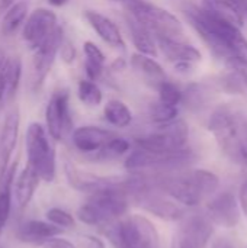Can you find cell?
<instances>
[{
    "instance_id": "1",
    "label": "cell",
    "mask_w": 247,
    "mask_h": 248,
    "mask_svg": "<svg viewBox=\"0 0 247 248\" xmlns=\"http://www.w3.org/2000/svg\"><path fill=\"white\" fill-rule=\"evenodd\" d=\"M185 15L192 28L217 57L227 64L233 61L247 62V39L242 33V28L213 17L201 6L189 4L185 9Z\"/></svg>"
},
{
    "instance_id": "2",
    "label": "cell",
    "mask_w": 247,
    "mask_h": 248,
    "mask_svg": "<svg viewBox=\"0 0 247 248\" xmlns=\"http://www.w3.org/2000/svg\"><path fill=\"white\" fill-rule=\"evenodd\" d=\"M154 183L156 189L162 193L183 206L194 208L218 190L220 179L213 171L198 169L175 176H159L154 179Z\"/></svg>"
},
{
    "instance_id": "3",
    "label": "cell",
    "mask_w": 247,
    "mask_h": 248,
    "mask_svg": "<svg viewBox=\"0 0 247 248\" xmlns=\"http://www.w3.org/2000/svg\"><path fill=\"white\" fill-rule=\"evenodd\" d=\"M130 198L122 190V179L111 187L90 193V198L77 211V219L86 225H105L128 211Z\"/></svg>"
},
{
    "instance_id": "4",
    "label": "cell",
    "mask_w": 247,
    "mask_h": 248,
    "mask_svg": "<svg viewBox=\"0 0 247 248\" xmlns=\"http://www.w3.org/2000/svg\"><path fill=\"white\" fill-rule=\"evenodd\" d=\"M105 235L116 248H159V234L154 225L141 215L114 224H105Z\"/></svg>"
},
{
    "instance_id": "5",
    "label": "cell",
    "mask_w": 247,
    "mask_h": 248,
    "mask_svg": "<svg viewBox=\"0 0 247 248\" xmlns=\"http://www.w3.org/2000/svg\"><path fill=\"white\" fill-rule=\"evenodd\" d=\"M49 134L38 122H32L25 135V147L28 164L36 171L42 182L51 183L55 179L57 161L55 150L49 142Z\"/></svg>"
},
{
    "instance_id": "6",
    "label": "cell",
    "mask_w": 247,
    "mask_h": 248,
    "mask_svg": "<svg viewBox=\"0 0 247 248\" xmlns=\"http://www.w3.org/2000/svg\"><path fill=\"white\" fill-rule=\"evenodd\" d=\"M243 122L245 121L236 116L230 109L220 108L211 115L208 124V128L221 151L236 163H240Z\"/></svg>"
},
{
    "instance_id": "7",
    "label": "cell",
    "mask_w": 247,
    "mask_h": 248,
    "mask_svg": "<svg viewBox=\"0 0 247 248\" xmlns=\"http://www.w3.org/2000/svg\"><path fill=\"white\" fill-rule=\"evenodd\" d=\"M125 9L134 19L148 28L156 36L181 39V36L183 35V25L181 23V20L170 12L159 6H154L144 0H134Z\"/></svg>"
},
{
    "instance_id": "8",
    "label": "cell",
    "mask_w": 247,
    "mask_h": 248,
    "mask_svg": "<svg viewBox=\"0 0 247 248\" xmlns=\"http://www.w3.org/2000/svg\"><path fill=\"white\" fill-rule=\"evenodd\" d=\"M194 161V154L189 150H179L172 153H154L143 148L132 151L125 160V169L130 171L157 170V171H178L188 167Z\"/></svg>"
},
{
    "instance_id": "9",
    "label": "cell",
    "mask_w": 247,
    "mask_h": 248,
    "mask_svg": "<svg viewBox=\"0 0 247 248\" xmlns=\"http://www.w3.org/2000/svg\"><path fill=\"white\" fill-rule=\"evenodd\" d=\"M189 137L188 125L183 121H173L170 124L160 125L156 132L137 138L138 148L154 153H172L185 148Z\"/></svg>"
},
{
    "instance_id": "10",
    "label": "cell",
    "mask_w": 247,
    "mask_h": 248,
    "mask_svg": "<svg viewBox=\"0 0 247 248\" xmlns=\"http://www.w3.org/2000/svg\"><path fill=\"white\" fill-rule=\"evenodd\" d=\"M214 234V222L208 215L194 214L183 218L176 237V248H205Z\"/></svg>"
},
{
    "instance_id": "11",
    "label": "cell",
    "mask_w": 247,
    "mask_h": 248,
    "mask_svg": "<svg viewBox=\"0 0 247 248\" xmlns=\"http://www.w3.org/2000/svg\"><path fill=\"white\" fill-rule=\"evenodd\" d=\"M45 122L49 138L61 141L71 128L70 108H68V92H55L45 109Z\"/></svg>"
},
{
    "instance_id": "12",
    "label": "cell",
    "mask_w": 247,
    "mask_h": 248,
    "mask_svg": "<svg viewBox=\"0 0 247 248\" xmlns=\"http://www.w3.org/2000/svg\"><path fill=\"white\" fill-rule=\"evenodd\" d=\"M156 186L143 192L141 195L135 196L132 201L141 208L144 209L146 212L163 219V221H170V222H175V221H182L185 217H186V212L185 209L176 203V201H170V199H166L162 192H156Z\"/></svg>"
},
{
    "instance_id": "13",
    "label": "cell",
    "mask_w": 247,
    "mask_h": 248,
    "mask_svg": "<svg viewBox=\"0 0 247 248\" xmlns=\"http://www.w3.org/2000/svg\"><path fill=\"white\" fill-rule=\"evenodd\" d=\"M58 28L57 15L48 9H36L23 23V39L31 49L42 45L49 35Z\"/></svg>"
},
{
    "instance_id": "14",
    "label": "cell",
    "mask_w": 247,
    "mask_h": 248,
    "mask_svg": "<svg viewBox=\"0 0 247 248\" xmlns=\"http://www.w3.org/2000/svg\"><path fill=\"white\" fill-rule=\"evenodd\" d=\"M156 39L162 54L167 58V61H170L175 65L178 71H191L202 58L201 52L194 45L185 44L181 39L165 36H156Z\"/></svg>"
},
{
    "instance_id": "15",
    "label": "cell",
    "mask_w": 247,
    "mask_h": 248,
    "mask_svg": "<svg viewBox=\"0 0 247 248\" xmlns=\"http://www.w3.org/2000/svg\"><path fill=\"white\" fill-rule=\"evenodd\" d=\"M63 42H64L63 29L58 26L42 45L33 49L35 51L33 52V81H32L33 90H38L44 84Z\"/></svg>"
},
{
    "instance_id": "16",
    "label": "cell",
    "mask_w": 247,
    "mask_h": 248,
    "mask_svg": "<svg viewBox=\"0 0 247 248\" xmlns=\"http://www.w3.org/2000/svg\"><path fill=\"white\" fill-rule=\"evenodd\" d=\"M207 215L214 225L234 228L240 221V203L231 192H221L208 202Z\"/></svg>"
},
{
    "instance_id": "17",
    "label": "cell",
    "mask_w": 247,
    "mask_h": 248,
    "mask_svg": "<svg viewBox=\"0 0 247 248\" xmlns=\"http://www.w3.org/2000/svg\"><path fill=\"white\" fill-rule=\"evenodd\" d=\"M19 110L12 109L3 122L1 132H0V182L9 167L10 157L16 148L17 144V135H19Z\"/></svg>"
},
{
    "instance_id": "18",
    "label": "cell",
    "mask_w": 247,
    "mask_h": 248,
    "mask_svg": "<svg viewBox=\"0 0 247 248\" xmlns=\"http://www.w3.org/2000/svg\"><path fill=\"white\" fill-rule=\"evenodd\" d=\"M115 137L116 135L108 129L87 125V126H80L74 129L71 134V141H73V145L79 151L92 154V153H98L99 150H102Z\"/></svg>"
},
{
    "instance_id": "19",
    "label": "cell",
    "mask_w": 247,
    "mask_h": 248,
    "mask_svg": "<svg viewBox=\"0 0 247 248\" xmlns=\"http://www.w3.org/2000/svg\"><path fill=\"white\" fill-rule=\"evenodd\" d=\"M84 17L87 19L89 25L95 29V32L111 46L114 48H124L125 42L124 38L119 32V28L116 26V23L109 19L108 16L95 12V10H86L84 12Z\"/></svg>"
},
{
    "instance_id": "20",
    "label": "cell",
    "mask_w": 247,
    "mask_h": 248,
    "mask_svg": "<svg viewBox=\"0 0 247 248\" xmlns=\"http://www.w3.org/2000/svg\"><path fill=\"white\" fill-rule=\"evenodd\" d=\"M131 67L134 71L151 87L159 89L165 81H167L166 73L162 65L150 55L137 52L131 57Z\"/></svg>"
},
{
    "instance_id": "21",
    "label": "cell",
    "mask_w": 247,
    "mask_h": 248,
    "mask_svg": "<svg viewBox=\"0 0 247 248\" xmlns=\"http://www.w3.org/2000/svg\"><path fill=\"white\" fill-rule=\"evenodd\" d=\"M39 182L41 179L36 174V171L29 164H26V167L19 173L13 185V196L19 211H23L31 203Z\"/></svg>"
},
{
    "instance_id": "22",
    "label": "cell",
    "mask_w": 247,
    "mask_h": 248,
    "mask_svg": "<svg viewBox=\"0 0 247 248\" xmlns=\"http://www.w3.org/2000/svg\"><path fill=\"white\" fill-rule=\"evenodd\" d=\"M201 9L215 19L243 28L245 17L240 6L233 0H201Z\"/></svg>"
},
{
    "instance_id": "23",
    "label": "cell",
    "mask_w": 247,
    "mask_h": 248,
    "mask_svg": "<svg viewBox=\"0 0 247 248\" xmlns=\"http://www.w3.org/2000/svg\"><path fill=\"white\" fill-rule=\"evenodd\" d=\"M66 174L71 187H74L79 192H86V193H93L96 190L111 187L116 185V182L119 180V179L115 180V179H106V177H99V176H93L89 173H83L71 164H66Z\"/></svg>"
},
{
    "instance_id": "24",
    "label": "cell",
    "mask_w": 247,
    "mask_h": 248,
    "mask_svg": "<svg viewBox=\"0 0 247 248\" xmlns=\"http://www.w3.org/2000/svg\"><path fill=\"white\" fill-rule=\"evenodd\" d=\"M63 228L51 224V222H45V221H28L25 222L19 231H17V238L23 243H29V244H39L48 238L52 237H58L63 234Z\"/></svg>"
},
{
    "instance_id": "25",
    "label": "cell",
    "mask_w": 247,
    "mask_h": 248,
    "mask_svg": "<svg viewBox=\"0 0 247 248\" xmlns=\"http://www.w3.org/2000/svg\"><path fill=\"white\" fill-rule=\"evenodd\" d=\"M127 25H128L131 41L134 46L137 48V51L150 57H157L159 45H157V39L154 33L148 28H146L143 23H140L137 19H134L131 15L130 17H127Z\"/></svg>"
},
{
    "instance_id": "26",
    "label": "cell",
    "mask_w": 247,
    "mask_h": 248,
    "mask_svg": "<svg viewBox=\"0 0 247 248\" xmlns=\"http://www.w3.org/2000/svg\"><path fill=\"white\" fill-rule=\"evenodd\" d=\"M17 167V161H13L1 182H0V224L4 225L9 218H10V212H12V198H13V185L16 180V169Z\"/></svg>"
},
{
    "instance_id": "27",
    "label": "cell",
    "mask_w": 247,
    "mask_h": 248,
    "mask_svg": "<svg viewBox=\"0 0 247 248\" xmlns=\"http://www.w3.org/2000/svg\"><path fill=\"white\" fill-rule=\"evenodd\" d=\"M83 52H84V70H86L87 78L92 81H96L103 73L105 55L100 51V48L90 41L84 42Z\"/></svg>"
},
{
    "instance_id": "28",
    "label": "cell",
    "mask_w": 247,
    "mask_h": 248,
    "mask_svg": "<svg viewBox=\"0 0 247 248\" xmlns=\"http://www.w3.org/2000/svg\"><path fill=\"white\" fill-rule=\"evenodd\" d=\"M26 15H28V3L23 0L16 1L1 17V23H0V32L4 36H9L12 33H15L20 25L25 23L26 20Z\"/></svg>"
},
{
    "instance_id": "29",
    "label": "cell",
    "mask_w": 247,
    "mask_h": 248,
    "mask_svg": "<svg viewBox=\"0 0 247 248\" xmlns=\"http://www.w3.org/2000/svg\"><path fill=\"white\" fill-rule=\"evenodd\" d=\"M20 76H22V61L17 57L7 58L6 65L0 74V77L3 80V86H4V97L6 99H10L15 96L19 81H20Z\"/></svg>"
},
{
    "instance_id": "30",
    "label": "cell",
    "mask_w": 247,
    "mask_h": 248,
    "mask_svg": "<svg viewBox=\"0 0 247 248\" xmlns=\"http://www.w3.org/2000/svg\"><path fill=\"white\" fill-rule=\"evenodd\" d=\"M103 115L105 119L116 128H127L132 121L130 108L121 100H109L105 106Z\"/></svg>"
},
{
    "instance_id": "31",
    "label": "cell",
    "mask_w": 247,
    "mask_h": 248,
    "mask_svg": "<svg viewBox=\"0 0 247 248\" xmlns=\"http://www.w3.org/2000/svg\"><path fill=\"white\" fill-rule=\"evenodd\" d=\"M77 94L80 102H83L86 106H99L102 103V92L99 89V86L92 81V80H80L79 86H77Z\"/></svg>"
},
{
    "instance_id": "32",
    "label": "cell",
    "mask_w": 247,
    "mask_h": 248,
    "mask_svg": "<svg viewBox=\"0 0 247 248\" xmlns=\"http://www.w3.org/2000/svg\"><path fill=\"white\" fill-rule=\"evenodd\" d=\"M130 142L121 137H115L112 138L102 150H99L98 153H95V158L96 160H102V161H106V160H115L124 154H127L130 151Z\"/></svg>"
},
{
    "instance_id": "33",
    "label": "cell",
    "mask_w": 247,
    "mask_h": 248,
    "mask_svg": "<svg viewBox=\"0 0 247 248\" xmlns=\"http://www.w3.org/2000/svg\"><path fill=\"white\" fill-rule=\"evenodd\" d=\"M178 113H179V110L176 106H169L159 100L154 105H151V108H150V116L159 125H165V124H170V122L176 121Z\"/></svg>"
},
{
    "instance_id": "34",
    "label": "cell",
    "mask_w": 247,
    "mask_h": 248,
    "mask_svg": "<svg viewBox=\"0 0 247 248\" xmlns=\"http://www.w3.org/2000/svg\"><path fill=\"white\" fill-rule=\"evenodd\" d=\"M159 102L165 103V105H169V106H179L181 102L183 100V93L173 84L170 83L169 80L165 81L159 89Z\"/></svg>"
},
{
    "instance_id": "35",
    "label": "cell",
    "mask_w": 247,
    "mask_h": 248,
    "mask_svg": "<svg viewBox=\"0 0 247 248\" xmlns=\"http://www.w3.org/2000/svg\"><path fill=\"white\" fill-rule=\"evenodd\" d=\"M47 217V221L66 230V228H73L76 225V219L71 214H68L67 211L64 209H60V208H51L47 211L45 214Z\"/></svg>"
},
{
    "instance_id": "36",
    "label": "cell",
    "mask_w": 247,
    "mask_h": 248,
    "mask_svg": "<svg viewBox=\"0 0 247 248\" xmlns=\"http://www.w3.org/2000/svg\"><path fill=\"white\" fill-rule=\"evenodd\" d=\"M76 247L77 248H106L105 243L95 237V235H89V234H83L79 235L77 241H76Z\"/></svg>"
},
{
    "instance_id": "37",
    "label": "cell",
    "mask_w": 247,
    "mask_h": 248,
    "mask_svg": "<svg viewBox=\"0 0 247 248\" xmlns=\"http://www.w3.org/2000/svg\"><path fill=\"white\" fill-rule=\"evenodd\" d=\"M39 248H77L74 243L66 240V238H58V237H52V238H48L42 243L38 244Z\"/></svg>"
},
{
    "instance_id": "38",
    "label": "cell",
    "mask_w": 247,
    "mask_h": 248,
    "mask_svg": "<svg viewBox=\"0 0 247 248\" xmlns=\"http://www.w3.org/2000/svg\"><path fill=\"white\" fill-rule=\"evenodd\" d=\"M247 169V121L243 122V135H242V151H240V163Z\"/></svg>"
},
{
    "instance_id": "39",
    "label": "cell",
    "mask_w": 247,
    "mask_h": 248,
    "mask_svg": "<svg viewBox=\"0 0 247 248\" xmlns=\"http://www.w3.org/2000/svg\"><path fill=\"white\" fill-rule=\"evenodd\" d=\"M60 52H61V57L66 62H71L76 57V51L73 48V45L70 42H63L61 48H60Z\"/></svg>"
},
{
    "instance_id": "40",
    "label": "cell",
    "mask_w": 247,
    "mask_h": 248,
    "mask_svg": "<svg viewBox=\"0 0 247 248\" xmlns=\"http://www.w3.org/2000/svg\"><path fill=\"white\" fill-rule=\"evenodd\" d=\"M239 202H240V208L243 211V214L247 218V180L242 185L240 192H239Z\"/></svg>"
},
{
    "instance_id": "41",
    "label": "cell",
    "mask_w": 247,
    "mask_h": 248,
    "mask_svg": "<svg viewBox=\"0 0 247 248\" xmlns=\"http://www.w3.org/2000/svg\"><path fill=\"white\" fill-rule=\"evenodd\" d=\"M15 4V0H0V17L4 16V13Z\"/></svg>"
},
{
    "instance_id": "42",
    "label": "cell",
    "mask_w": 247,
    "mask_h": 248,
    "mask_svg": "<svg viewBox=\"0 0 247 248\" xmlns=\"http://www.w3.org/2000/svg\"><path fill=\"white\" fill-rule=\"evenodd\" d=\"M6 61H7L6 54H4L3 49H0V74H1V71H3V68H4V65H6Z\"/></svg>"
},
{
    "instance_id": "43",
    "label": "cell",
    "mask_w": 247,
    "mask_h": 248,
    "mask_svg": "<svg viewBox=\"0 0 247 248\" xmlns=\"http://www.w3.org/2000/svg\"><path fill=\"white\" fill-rule=\"evenodd\" d=\"M52 6H63L67 3V0H48Z\"/></svg>"
},
{
    "instance_id": "44",
    "label": "cell",
    "mask_w": 247,
    "mask_h": 248,
    "mask_svg": "<svg viewBox=\"0 0 247 248\" xmlns=\"http://www.w3.org/2000/svg\"><path fill=\"white\" fill-rule=\"evenodd\" d=\"M3 99H6V97H4V86H3V80H1V77H0V103H1Z\"/></svg>"
},
{
    "instance_id": "45",
    "label": "cell",
    "mask_w": 247,
    "mask_h": 248,
    "mask_svg": "<svg viewBox=\"0 0 247 248\" xmlns=\"http://www.w3.org/2000/svg\"><path fill=\"white\" fill-rule=\"evenodd\" d=\"M115 1H118V3H121L124 7H127V6H130L134 0H115Z\"/></svg>"
},
{
    "instance_id": "46",
    "label": "cell",
    "mask_w": 247,
    "mask_h": 248,
    "mask_svg": "<svg viewBox=\"0 0 247 248\" xmlns=\"http://www.w3.org/2000/svg\"><path fill=\"white\" fill-rule=\"evenodd\" d=\"M3 227H4V225H1V224H0V234H1V230H3Z\"/></svg>"
},
{
    "instance_id": "47",
    "label": "cell",
    "mask_w": 247,
    "mask_h": 248,
    "mask_svg": "<svg viewBox=\"0 0 247 248\" xmlns=\"http://www.w3.org/2000/svg\"><path fill=\"white\" fill-rule=\"evenodd\" d=\"M223 248H230V247H223Z\"/></svg>"
}]
</instances>
